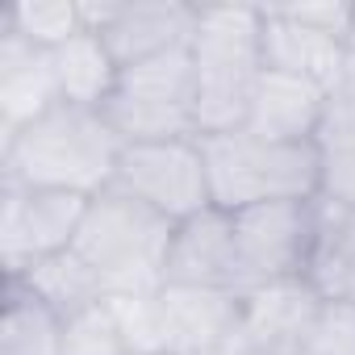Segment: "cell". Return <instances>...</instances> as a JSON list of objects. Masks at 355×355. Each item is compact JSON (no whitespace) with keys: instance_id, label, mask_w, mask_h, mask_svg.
<instances>
[{"instance_id":"obj_13","label":"cell","mask_w":355,"mask_h":355,"mask_svg":"<svg viewBox=\"0 0 355 355\" xmlns=\"http://www.w3.org/2000/svg\"><path fill=\"white\" fill-rule=\"evenodd\" d=\"M63 105L51 51L0 30V142Z\"/></svg>"},{"instance_id":"obj_12","label":"cell","mask_w":355,"mask_h":355,"mask_svg":"<svg viewBox=\"0 0 355 355\" xmlns=\"http://www.w3.org/2000/svg\"><path fill=\"white\" fill-rule=\"evenodd\" d=\"M167 284H193V288H230L247 293L234 218L218 205L175 222V239L167 251Z\"/></svg>"},{"instance_id":"obj_21","label":"cell","mask_w":355,"mask_h":355,"mask_svg":"<svg viewBox=\"0 0 355 355\" xmlns=\"http://www.w3.org/2000/svg\"><path fill=\"white\" fill-rule=\"evenodd\" d=\"M0 30L26 38L38 51H59L76 34H84L80 0H13L0 9Z\"/></svg>"},{"instance_id":"obj_7","label":"cell","mask_w":355,"mask_h":355,"mask_svg":"<svg viewBox=\"0 0 355 355\" xmlns=\"http://www.w3.org/2000/svg\"><path fill=\"white\" fill-rule=\"evenodd\" d=\"M92 197L30 189L0 175V268L5 280L26 276L34 263L71 251Z\"/></svg>"},{"instance_id":"obj_27","label":"cell","mask_w":355,"mask_h":355,"mask_svg":"<svg viewBox=\"0 0 355 355\" xmlns=\"http://www.w3.org/2000/svg\"><path fill=\"white\" fill-rule=\"evenodd\" d=\"M347 46H351V51H355V17H351V42H347Z\"/></svg>"},{"instance_id":"obj_14","label":"cell","mask_w":355,"mask_h":355,"mask_svg":"<svg viewBox=\"0 0 355 355\" xmlns=\"http://www.w3.org/2000/svg\"><path fill=\"white\" fill-rule=\"evenodd\" d=\"M326 101H330V88H322L305 76L263 67L243 130L272 138V142H313V134L326 117Z\"/></svg>"},{"instance_id":"obj_22","label":"cell","mask_w":355,"mask_h":355,"mask_svg":"<svg viewBox=\"0 0 355 355\" xmlns=\"http://www.w3.org/2000/svg\"><path fill=\"white\" fill-rule=\"evenodd\" d=\"M109 318L130 347V355H167L163 347V313L159 293H134V297H109Z\"/></svg>"},{"instance_id":"obj_25","label":"cell","mask_w":355,"mask_h":355,"mask_svg":"<svg viewBox=\"0 0 355 355\" xmlns=\"http://www.w3.org/2000/svg\"><path fill=\"white\" fill-rule=\"evenodd\" d=\"M293 21L309 26V30H322L338 42H351V17H355V0H305V5H280ZM351 51V46H347Z\"/></svg>"},{"instance_id":"obj_11","label":"cell","mask_w":355,"mask_h":355,"mask_svg":"<svg viewBox=\"0 0 355 355\" xmlns=\"http://www.w3.org/2000/svg\"><path fill=\"white\" fill-rule=\"evenodd\" d=\"M322 297L305 276L293 280H272V284H255L243 293V330H239V347L251 355H280V351H301L318 313H322Z\"/></svg>"},{"instance_id":"obj_17","label":"cell","mask_w":355,"mask_h":355,"mask_svg":"<svg viewBox=\"0 0 355 355\" xmlns=\"http://www.w3.org/2000/svg\"><path fill=\"white\" fill-rule=\"evenodd\" d=\"M305 280L318 288L322 301L355 305V209L322 201L318 243H313Z\"/></svg>"},{"instance_id":"obj_15","label":"cell","mask_w":355,"mask_h":355,"mask_svg":"<svg viewBox=\"0 0 355 355\" xmlns=\"http://www.w3.org/2000/svg\"><path fill=\"white\" fill-rule=\"evenodd\" d=\"M347 59H351L347 42L293 21L280 5H263V67L305 76L334 92L347 76Z\"/></svg>"},{"instance_id":"obj_3","label":"cell","mask_w":355,"mask_h":355,"mask_svg":"<svg viewBox=\"0 0 355 355\" xmlns=\"http://www.w3.org/2000/svg\"><path fill=\"white\" fill-rule=\"evenodd\" d=\"M175 222L142 205L121 189H105L88 201L71 251L96 272L109 297L159 293L167 284V251Z\"/></svg>"},{"instance_id":"obj_18","label":"cell","mask_w":355,"mask_h":355,"mask_svg":"<svg viewBox=\"0 0 355 355\" xmlns=\"http://www.w3.org/2000/svg\"><path fill=\"white\" fill-rule=\"evenodd\" d=\"M51 63H55L63 105H80V109H105L117 88V76H121L117 59L92 30H84L71 42H63L59 51H51Z\"/></svg>"},{"instance_id":"obj_8","label":"cell","mask_w":355,"mask_h":355,"mask_svg":"<svg viewBox=\"0 0 355 355\" xmlns=\"http://www.w3.org/2000/svg\"><path fill=\"white\" fill-rule=\"evenodd\" d=\"M230 218H234V243H239V263H243L247 288L305 276L313 243H318L322 197L251 205Z\"/></svg>"},{"instance_id":"obj_26","label":"cell","mask_w":355,"mask_h":355,"mask_svg":"<svg viewBox=\"0 0 355 355\" xmlns=\"http://www.w3.org/2000/svg\"><path fill=\"white\" fill-rule=\"evenodd\" d=\"M343 80H351V84H355V51H351V59H347V76H343Z\"/></svg>"},{"instance_id":"obj_19","label":"cell","mask_w":355,"mask_h":355,"mask_svg":"<svg viewBox=\"0 0 355 355\" xmlns=\"http://www.w3.org/2000/svg\"><path fill=\"white\" fill-rule=\"evenodd\" d=\"M67 322L38 301L21 280H5L0 305V355H63Z\"/></svg>"},{"instance_id":"obj_6","label":"cell","mask_w":355,"mask_h":355,"mask_svg":"<svg viewBox=\"0 0 355 355\" xmlns=\"http://www.w3.org/2000/svg\"><path fill=\"white\" fill-rule=\"evenodd\" d=\"M113 189L138 197L155 214L184 222L214 205L209 171L201 138H167V142H125L117 159Z\"/></svg>"},{"instance_id":"obj_28","label":"cell","mask_w":355,"mask_h":355,"mask_svg":"<svg viewBox=\"0 0 355 355\" xmlns=\"http://www.w3.org/2000/svg\"><path fill=\"white\" fill-rule=\"evenodd\" d=\"M222 355H251V351H222Z\"/></svg>"},{"instance_id":"obj_24","label":"cell","mask_w":355,"mask_h":355,"mask_svg":"<svg viewBox=\"0 0 355 355\" xmlns=\"http://www.w3.org/2000/svg\"><path fill=\"white\" fill-rule=\"evenodd\" d=\"M301 351L305 355H355V305L326 301Z\"/></svg>"},{"instance_id":"obj_16","label":"cell","mask_w":355,"mask_h":355,"mask_svg":"<svg viewBox=\"0 0 355 355\" xmlns=\"http://www.w3.org/2000/svg\"><path fill=\"white\" fill-rule=\"evenodd\" d=\"M318 150V175H322V201L355 209V84L343 80L330 101L326 117L313 134Z\"/></svg>"},{"instance_id":"obj_10","label":"cell","mask_w":355,"mask_h":355,"mask_svg":"<svg viewBox=\"0 0 355 355\" xmlns=\"http://www.w3.org/2000/svg\"><path fill=\"white\" fill-rule=\"evenodd\" d=\"M163 347L167 355H222L243 351V293L230 288H193V284H163Z\"/></svg>"},{"instance_id":"obj_2","label":"cell","mask_w":355,"mask_h":355,"mask_svg":"<svg viewBox=\"0 0 355 355\" xmlns=\"http://www.w3.org/2000/svg\"><path fill=\"white\" fill-rule=\"evenodd\" d=\"M189 51L197 67V138L243 130L263 76V5H201Z\"/></svg>"},{"instance_id":"obj_5","label":"cell","mask_w":355,"mask_h":355,"mask_svg":"<svg viewBox=\"0 0 355 355\" xmlns=\"http://www.w3.org/2000/svg\"><path fill=\"white\" fill-rule=\"evenodd\" d=\"M121 142L197 138V67L193 51H167L121 67L109 105L101 109Z\"/></svg>"},{"instance_id":"obj_23","label":"cell","mask_w":355,"mask_h":355,"mask_svg":"<svg viewBox=\"0 0 355 355\" xmlns=\"http://www.w3.org/2000/svg\"><path fill=\"white\" fill-rule=\"evenodd\" d=\"M63 355H130V347L121 343V334L109 318V305H96L67 322Z\"/></svg>"},{"instance_id":"obj_4","label":"cell","mask_w":355,"mask_h":355,"mask_svg":"<svg viewBox=\"0 0 355 355\" xmlns=\"http://www.w3.org/2000/svg\"><path fill=\"white\" fill-rule=\"evenodd\" d=\"M209 197L218 209L239 214L272 201H313L322 193L313 142H272L251 130L201 138Z\"/></svg>"},{"instance_id":"obj_1","label":"cell","mask_w":355,"mask_h":355,"mask_svg":"<svg viewBox=\"0 0 355 355\" xmlns=\"http://www.w3.org/2000/svg\"><path fill=\"white\" fill-rule=\"evenodd\" d=\"M121 146L125 142L101 109L55 105L0 142V175L30 189L96 197L113 184Z\"/></svg>"},{"instance_id":"obj_29","label":"cell","mask_w":355,"mask_h":355,"mask_svg":"<svg viewBox=\"0 0 355 355\" xmlns=\"http://www.w3.org/2000/svg\"><path fill=\"white\" fill-rule=\"evenodd\" d=\"M280 355H305V351H280Z\"/></svg>"},{"instance_id":"obj_20","label":"cell","mask_w":355,"mask_h":355,"mask_svg":"<svg viewBox=\"0 0 355 355\" xmlns=\"http://www.w3.org/2000/svg\"><path fill=\"white\" fill-rule=\"evenodd\" d=\"M13 280H21L38 301H46L63 322H71V318H80V313H88V309L109 301L105 284L96 280V272L76 251H59V255L34 263L26 276H13Z\"/></svg>"},{"instance_id":"obj_9","label":"cell","mask_w":355,"mask_h":355,"mask_svg":"<svg viewBox=\"0 0 355 355\" xmlns=\"http://www.w3.org/2000/svg\"><path fill=\"white\" fill-rule=\"evenodd\" d=\"M84 30L101 34L117 67L146 63L155 55L180 51L197 34L201 5L189 0H80Z\"/></svg>"}]
</instances>
